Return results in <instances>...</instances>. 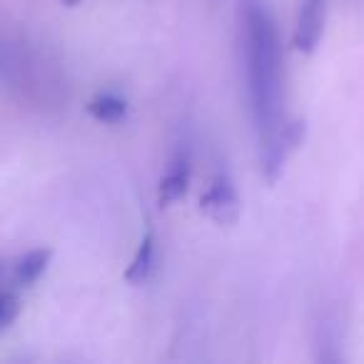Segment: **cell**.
Segmentation results:
<instances>
[{
    "instance_id": "6da1fadb",
    "label": "cell",
    "mask_w": 364,
    "mask_h": 364,
    "mask_svg": "<svg viewBox=\"0 0 364 364\" xmlns=\"http://www.w3.org/2000/svg\"><path fill=\"white\" fill-rule=\"evenodd\" d=\"M242 23V50L247 70V92L252 105V120L259 142V162L269 185L279 180L284 167L287 120H284V85H282V46L274 18L264 0H240Z\"/></svg>"
},
{
    "instance_id": "7a4b0ae2",
    "label": "cell",
    "mask_w": 364,
    "mask_h": 364,
    "mask_svg": "<svg viewBox=\"0 0 364 364\" xmlns=\"http://www.w3.org/2000/svg\"><path fill=\"white\" fill-rule=\"evenodd\" d=\"M200 213L208 220H213L220 228H232L240 223L242 215V198L237 193V185L232 182V177L218 175L208 185V190L200 198Z\"/></svg>"
},
{
    "instance_id": "3957f363",
    "label": "cell",
    "mask_w": 364,
    "mask_h": 364,
    "mask_svg": "<svg viewBox=\"0 0 364 364\" xmlns=\"http://www.w3.org/2000/svg\"><path fill=\"white\" fill-rule=\"evenodd\" d=\"M327 18V0H302L297 26L292 33V48L302 55H312L319 48Z\"/></svg>"
},
{
    "instance_id": "277c9868",
    "label": "cell",
    "mask_w": 364,
    "mask_h": 364,
    "mask_svg": "<svg viewBox=\"0 0 364 364\" xmlns=\"http://www.w3.org/2000/svg\"><path fill=\"white\" fill-rule=\"evenodd\" d=\"M188 190H190V157L185 152H177L170 165H167L165 175L160 177L157 203H160V208H170L172 203L185 198Z\"/></svg>"
},
{
    "instance_id": "5b68a950",
    "label": "cell",
    "mask_w": 364,
    "mask_h": 364,
    "mask_svg": "<svg viewBox=\"0 0 364 364\" xmlns=\"http://www.w3.org/2000/svg\"><path fill=\"white\" fill-rule=\"evenodd\" d=\"M50 262H53L50 247H36L23 255V257H18L16 264H13V282H16V287H33L48 272Z\"/></svg>"
},
{
    "instance_id": "8992f818",
    "label": "cell",
    "mask_w": 364,
    "mask_h": 364,
    "mask_svg": "<svg viewBox=\"0 0 364 364\" xmlns=\"http://www.w3.org/2000/svg\"><path fill=\"white\" fill-rule=\"evenodd\" d=\"M152 267H155V235L147 230L142 235L140 245H137L135 255H132L130 264L125 269V282L130 284H142L147 277H150Z\"/></svg>"
},
{
    "instance_id": "52a82bcc",
    "label": "cell",
    "mask_w": 364,
    "mask_h": 364,
    "mask_svg": "<svg viewBox=\"0 0 364 364\" xmlns=\"http://www.w3.org/2000/svg\"><path fill=\"white\" fill-rule=\"evenodd\" d=\"M85 110L92 120L105 122V125H117L127 117V102L122 97L112 95V92H102V95H95L87 102Z\"/></svg>"
},
{
    "instance_id": "ba28073f",
    "label": "cell",
    "mask_w": 364,
    "mask_h": 364,
    "mask_svg": "<svg viewBox=\"0 0 364 364\" xmlns=\"http://www.w3.org/2000/svg\"><path fill=\"white\" fill-rule=\"evenodd\" d=\"M23 312V299L13 289H0V334L11 329Z\"/></svg>"
},
{
    "instance_id": "9c48e42d",
    "label": "cell",
    "mask_w": 364,
    "mask_h": 364,
    "mask_svg": "<svg viewBox=\"0 0 364 364\" xmlns=\"http://www.w3.org/2000/svg\"><path fill=\"white\" fill-rule=\"evenodd\" d=\"M60 3H63L65 8H75V6H80L82 0H60Z\"/></svg>"
}]
</instances>
